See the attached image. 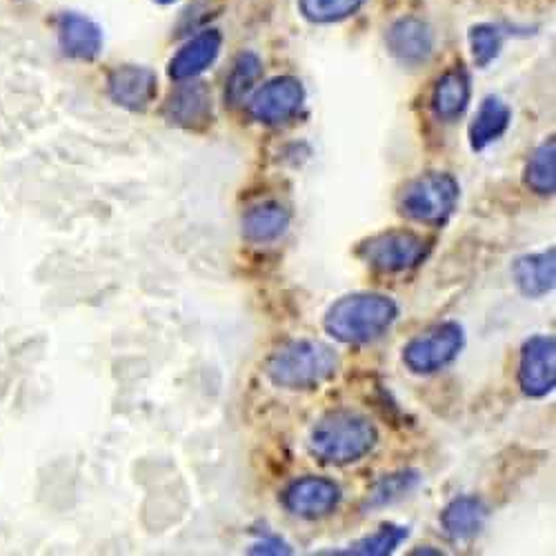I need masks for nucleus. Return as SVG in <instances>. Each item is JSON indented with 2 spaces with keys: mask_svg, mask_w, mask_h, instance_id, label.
<instances>
[{
  "mask_svg": "<svg viewBox=\"0 0 556 556\" xmlns=\"http://www.w3.org/2000/svg\"><path fill=\"white\" fill-rule=\"evenodd\" d=\"M377 439V428L365 416L337 409L323 416L312 428L309 452L328 466H350L372 452Z\"/></svg>",
  "mask_w": 556,
  "mask_h": 556,
  "instance_id": "1",
  "label": "nucleus"
},
{
  "mask_svg": "<svg viewBox=\"0 0 556 556\" xmlns=\"http://www.w3.org/2000/svg\"><path fill=\"white\" fill-rule=\"evenodd\" d=\"M399 316V307L383 294H350L326 314L328 334L348 345H365L381 339Z\"/></svg>",
  "mask_w": 556,
  "mask_h": 556,
  "instance_id": "2",
  "label": "nucleus"
},
{
  "mask_svg": "<svg viewBox=\"0 0 556 556\" xmlns=\"http://www.w3.org/2000/svg\"><path fill=\"white\" fill-rule=\"evenodd\" d=\"M339 372L337 352L320 341H292L265 363L267 379L283 390H314Z\"/></svg>",
  "mask_w": 556,
  "mask_h": 556,
  "instance_id": "3",
  "label": "nucleus"
},
{
  "mask_svg": "<svg viewBox=\"0 0 556 556\" xmlns=\"http://www.w3.org/2000/svg\"><path fill=\"white\" fill-rule=\"evenodd\" d=\"M458 192L452 174L428 172L405 185L399 197V212L414 223L443 227L456 210Z\"/></svg>",
  "mask_w": 556,
  "mask_h": 556,
  "instance_id": "4",
  "label": "nucleus"
},
{
  "mask_svg": "<svg viewBox=\"0 0 556 556\" xmlns=\"http://www.w3.org/2000/svg\"><path fill=\"white\" fill-rule=\"evenodd\" d=\"M430 245L409 229H390L358 245V258L381 274H401L428 256Z\"/></svg>",
  "mask_w": 556,
  "mask_h": 556,
  "instance_id": "5",
  "label": "nucleus"
},
{
  "mask_svg": "<svg viewBox=\"0 0 556 556\" xmlns=\"http://www.w3.org/2000/svg\"><path fill=\"white\" fill-rule=\"evenodd\" d=\"M466 345V334L458 323H441L430 332L412 339L403 350V361L414 375H434L450 365Z\"/></svg>",
  "mask_w": 556,
  "mask_h": 556,
  "instance_id": "6",
  "label": "nucleus"
},
{
  "mask_svg": "<svg viewBox=\"0 0 556 556\" xmlns=\"http://www.w3.org/2000/svg\"><path fill=\"white\" fill-rule=\"evenodd\" d=\"M305 103V89L294 76H278L265 83L252 97L250 116L263 125H281L299 114Z\"/></svg>",
  "mask_w": 556,
  "mask_h": 556,
  "instance_id": "7",
  "label": "nucleus"
},
{
  "mask_svg": "<svg viewBox=\"0 0 556 556\" xmlns=\"http://www.w3.org/2000/svg\"><path fill=\"white\" fill-rule=\"evenodd\" d=\"M519 386L532 399L547 396L556 386V341L534 337L523 345L519 363Z\"/></svg>",
  "mask_w": 556,
  "mask_h": 556,
  "instance_id": "8",
  "label": "nucleus"
},
{
  "mask_svg": "<svg viewBox=\"0 0 556 556\" xmlns=\"http://www.w3.org/2000/svg\"><path fill=\"white\" fill-rule=\"evenodd\" d=\"M339 501L341 488L334 481L323 477L299 479L283 494V505L288 513L309 521L332 515Z\"/></svg>",
  "mask_w": 556,
  "mask_h": 556,
  "instance_id": "9",
  "label": "nucleus"
},
{
  "mask_svg": "<svg viewBox=\"0 0 556 556\" xmlns=\"http://www.w3.org/2000/svg\"><path fill=\"white\" fill-rule=\"evenodd\" d=\"M108 89L116 105L129 112H146L159 94V78L150 67L123 65L110 74Z\"/></svg>",
  "mask_w": 556,
  "mask_h": 556,
  "instance_id": "10",
  "label": "nucleus"
},
{
  "mask_svg": "<svg viewBox=\"0 0 556 556\" xmlns=\"http://www.w3.org/2000/svg\"><path fill=\"white\" fill-rule=\"evenodd\" d=\"M388 50L390 54L403 63V65H424L430 61L432 52H434V31L432 27L416 18V16H405L401 21H396L390 29H388Z\"/></svg>",
  "mask_w": 556,
  "mask_h": 556,
  "instance_id": "11",
  "label": "nucleus"
},
{
  "mask_svg": "<svg viewBox=\"0 0 556 556\" xmlns=\"http://www.w3.org/2000/svg\"><path fill=\"white\" fill-rule=\"evenodd\" d=\"M165 118L182 129H203L212 123V94L203 83L178 85L163 110Z\"/></svg>",
  "mask_w": 556,
  "mask_h": 556,
  "instance_id": "12",
  "label": "nucleus"
},
{
  "mask_svg": "<svg viewBox=\"0 0 556 556\" xmlns=\"http://www.w3.org/2000/svg\"><path fill=\"white\" fill-rule=\"evenodd\" d=\"M223 48V36L218 29H205L185 42L169 63V76L178 83L192 80L203 74L218 59Z\"/></svg>",
  "mask_w": 556,
  "mask_h": 556,
  "instance_id": "13",
  "label": "nucleus"
},
{
  "mask_svg": "<svg viewBox=\"0 0 556 556\" xmlns=\"http://www.w3.org/2000/svg\"><path fill=\"white\" fill-rule=\"evenodd\" d=\"M59 42L70 59L94 61L103 50V31L91 18L65 12L59 18Z\"/></svg>",
  "mask_w": 556,
  "mask_h": 556,
  "instance_id": "14",
  "label": "nucleus"
},
{
  "mask_svg": "<svg viewBox=\"0 0 556 556\" xmlns=\"http://www.w3.org/2000/svg\"><path fill=\"white\" fill-rule=\"evenodd\" d=\"M470 97H472V83L468 72L463 67H454L437 80L434 94H432V110L437 118L452 123L466 114L470 105Z\"/></svg>",
  "mask_w": 556,
  "mask_h": 556,
  "instance_id": "15",
  "label": "nucleus"
},
{
  "mask_svg": "<svg viewBox=\"0 0 556 556\" xmlns=\"http://www.w3.org/2000/svg\"><path fill=\"white\" fill-rule=\"evenodd\" d=\"M290 220L292 216L281 203H274V201L258 203L243 214V220H241L243 239L256 245L271 243L286 235Z\"/></svg>",
  "mask_w": 556,
  "mask_h": 556,
  "instance_id": "16",
  "label": "nucleus"
},
{
  "mask_svg": "<svg viewBox=\"0 0 556 556\" xmlns=\"http://www.w3.org/2000/svg\"><path fill=\"white\" fill-rule=\"evenodd\" d=\"M515 283L517 288L530 296V299H541L554 290L556 283V252L554 248L539 252V254H528L517 258L515 267Z\"/></svg>",
  "mask_w": 556,
  "mask_h": 556,
  "instance_id": "17",
  "label": "nucleus"
},
{
  "mask_svg": "<svg viewBox=\"0 0 556 556\" xmlns=\"http://www.w3.org/2000/svg\"><path fill=\"white\" fill-rule=\"evenodd\" d=\"M488 521V505L479 496H458L441 515V526L452 541H470Z\"/></svg>",
  "mask_w": 556,
  "mask_h": 556,
  "instance_id": "18",
  "label": "nucleus"
},
{
  "mask_svg": "<svg viewBox=\"0 0 556 556\" xmlns=\"http://www.w3.org/2000/svg\"><path fill=\"white\" fill-rule=\"evenodd\" d=\"M509 123H513V110H509L507 103H503L498 97H488L470 125L472 150L483 152L485 148L496 143L507 131Z\"/></svg>",
  "mask_w": 556,
  "mask_h": 556,
  "instance_id": "19",
  "label": "nucleus"
},
{
  "mask_svg": "<svg viewBox=\"0 0 556 556\" xmlns=\"http://www.w3.org/2000/svg\"><path fill=\"white\" fill-rule=\"evenodd\" d=\"M526 182L534 194L552 197L556 190V143H543L526 165Z\"/></svg>",
  "mask_w": 556,
  "mask_h": 556,
  "instance_id": "20",
  "label": "nucleus"
},
{
  "mask_svg": "<svg viewBox=\"0 0 556 556\" xmlns=\"http://www.w3.org/2000/svg\"><path fill=\"white\" fill-rule=\"evenodd\" d=\"M261 72H263L261 59L252 52H243L237 59V63H235V67H231L229 78H227V87H225L227 103L235 108L241 105L248 99L250 91L254 89L256 80L261 78Z\"/></svg>",
  "mask_w": 556,
  "mask_h": 556,
  "instance_id": "21",
  "label": "nucleus"
},
{
  "mask_svg": "<svg viewBox=\"0 0 556 556\" xmlns=\"http://www.w3.org/2000/svg\"><path fill=\"white\" fill-rule=\"evenodd\" d=\"M367 0H299L301 14L316 25L341 23L354 16Z\"/></svg>",
  "mask_w": 556,
  "mask_h": 556,
  "instance_id": "22",
  "label": "nucleus"
},
{
  "mask_svg": "<svg viewBox=\"0 0 556 556\" xmlns=\"http://www.w3.org/2000/svg\"><path fill=\"white\" fill-rule=\"evenodd\" d=\"M409 536V530L403 526H383L372 536H365L363 541L350 545V549L337 552V554H352V556H388L392 554L405 539Z\"/></svg>",
  "mask_w": 556,
  "mask_h": 556,
  "instance_id": "23",
  "label": "nucleus"
},
{
  "mask_svg": "<svg viewBox=\"0 0 556 556\" xmlns=\"http://www.w3.org/2000/svg\"><path fill=\"white\" fill-rule=\"evenodd\" d=\"M470 50H472V59L477 67H490L501 50H503V34L498 27L494 25H475L470 29Z\"/></svg>",
  "mask_w": 556,
  "mask_h": 556,
  "instance_id": "24",
  "label": "nucleus"
},
{
  "mask_svg": "<svg viewBox=\"0 0 556 556\" xmlns=\"http://www.w3.org/2000/svg\"><path fill=\"white\" fill-rule=\"evenodd\" d=\"M416 483H419V475L416 472H401V475H392L386 477L379 488L372 494V505H386L396 501L399 496L407 494Z\"/></svg>",
  "mask_w": 556,
  "mask_h": 556,
  "instance_id": "25",
  "label": "nucleus"
},
{
  "mask_svg": "<svg viewBox=\"0 0 556 556\" xmlns=\"http://www.w3.org/2000/svg\"><path fill=\"white\" fill-rule=\"evenodd\" d=\"M250 552H252V554H290L292 549H290V545L283 543L281 539L271 536V539H265V541L256 543Z\"/></svg>",
  "mask_w": 556,
  "mask_h": 556,
  "instance_id": "26",
  "label": "nucleus"
},
{
  "mask_svg": "<svg viewBox=\"0 0 556 556\" xmlns=\"http://www.w3.org/2000/svg\"><path fill=\"white\" fill-rule=\"evenodd\" d=\"M156 3H163V5H169V3H174V0H156Z\"/></svg>",
  "mask_w": 556,
  "mask_h": 556,
  "instance_id": "27",
  "label": "nucleus"
}]
</instances>
